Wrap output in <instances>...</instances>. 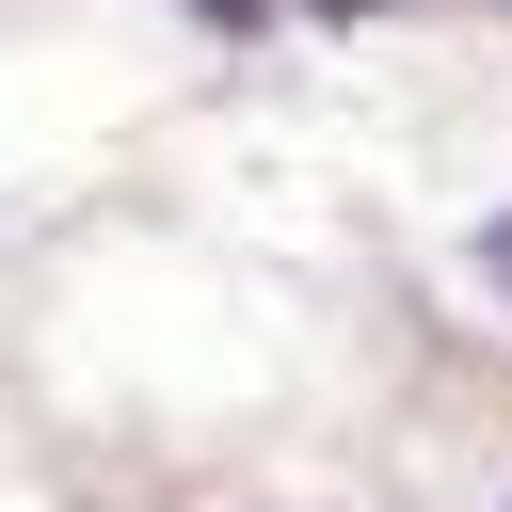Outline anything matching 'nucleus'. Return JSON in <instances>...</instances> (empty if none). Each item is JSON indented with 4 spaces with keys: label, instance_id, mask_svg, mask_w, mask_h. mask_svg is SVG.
<instances>
[{
    "label": "nucleus",
    "instance_id": "obj_3",
    "mask_svg": "<svg viewBox=\"0 0 512 512\" xmlns=\"http://www.w3.org/2000/svg\"><path fill=\"white\" fill-rule=\"evenodd\" d=\"M304 16H400V0H304Z\"/></svg>",
    "mask_w": 512,
    "mask_h": 512
},
{
    "label": "nucleus",
    "instance_id": "obj_2",
    "mask_svg": "<svg viewBox=\"0 0 512 512\" xmlns=\"http://www.w3.org/2000/svg\"><path fill=\"white\" fill-rule=\"evenodd\" d=\"M480 272H496V288H512V208H496V224H480Z\"/></svg>",
    "mask_w": 512,
    "mask_h": 512
},
{
    "label": "nucleus",
    "instance_id": "obj_1",
    "mask_svg": "<svg viewBox=\"0 0 512 512\" xmlns=\"http://www.w3.org/2000/svg\"><path fill=\"white\" fill-rule=\"evenodd\" d=\"M192 16H208V32H272V0H192Z\"/></svg>",
    "mask_w": 512,
    "mask_h": 512
}]
</instances>
